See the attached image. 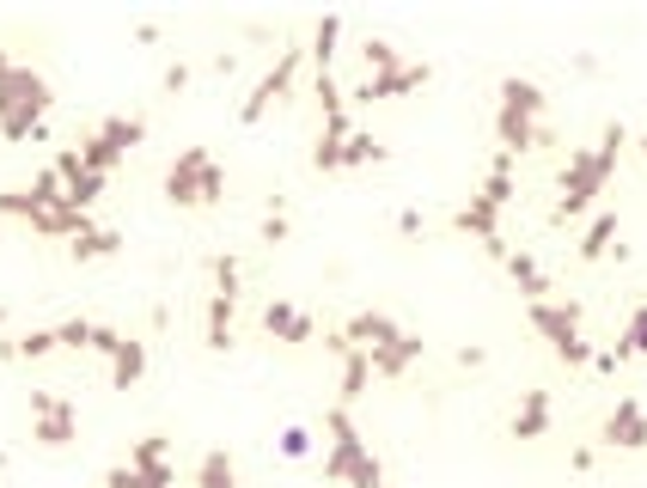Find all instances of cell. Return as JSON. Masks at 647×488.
I'll return each instance as SVG.
<instances>
[{
    "label": "cell",
    "instance_id": "cell-1",
    "mask_svg": "<svg viewBox=\"0 0 647 488\" xmlns=\"http://www.w3.org/2000/svg\"><path fill=\"white\" fill-rule=\"evenodd\" d=\"M623 147H630V129H623V122H605L599 147H574V152H569V166H562V183H556L550 227H569V220H581V213L593 208L605 190H611Z\"/></svg>",
    "mask_w": 647,
    "mask_h": 488
},
{
    "label": "cell",
    "instance_id": "cell-2",
    "mask_svg": "<svg viewBox=\"0 0 647 488\" xmlns=\"http://www.w3.org/2000/svg\"><path fill=\"white\" fill-rule=\"evenodd\" d=\"M56 105V91L37 68H0V141H44V117Z\"/></svg>",
    "mask_w": 647,
    "mask_h": 488
},
{
    "label": "cell",
    "instance_id": "cell-3",
    "mask_svg": "<svg viewBox=\"0 0 647 488\" xmlns=\"http://www.w3.org/2000/svg\"><path fill=\"white\" fill-rule=\"evenodd\" d=\"M324 434H330V446H324V476L342 488H386V464L373 457V446L361 440L355 415L342 410H324Z\"/></svg>",
    "mask_w": 647,
    "mask_h": 488
},
{
    "label": "cell",
    "instance_id": "cell-4",
    "mask_svg": "<svg viewBox=\"0 0 647 488\" xmlns=\"http://www.w3.org/2000/svg\"><path fill=\"white\" fill-rule=\"evenodd\" d=\"M544 110H550V98H544L538 80H525V74L501 80V105H495V141H501V152H513V159H520V152L538 147Z\"/></svg>",
    "mask_w": 647,
    "mask_h": 488
},
{
    "label": "cell",
    "instance_id": "cell-5",
    "mask_svg": "<svg viewBox=\"0 0 647 488\" xmlns=\"http://www.w3.org/2000/svg\"><path fill=\"white\" fill-rule=\"evenodd\" d=\"M166 202L171 208H220L227 202V171L208 147H184L166 171Z\"/></svg>",
    "mask_w": 647,
    "mask_h": 488
},
{
    "label": "cell",
    "instance_id": "cell-6",
    "mask_svg": "<svg viewBox=\"0 0 647 488\" xmlns=\"http://www.w3.org/2000/svg\"><path fill=\"white\" fill-rule=\"evenodd\" d=\"M525 318H532V330L550 342V354L562 366H593V342H586L581 318H586V305L581 300H538V305H525Z\"/></svg>",
    "mask_w": 647,
    "mask_h": 488
},
{
    "label": "cell",
    "instance_id": "cell-7",
    "mask_svg": "<svg viewBox=\"0 0 647 488\" xmlns=\"http://www.w3.org/2000/svg\"><path fill=\"white\" fill-rule=\"evenodd\" d=\"M300 68H306V49H300V44L276 49V68H269V74H263L257 86H251V98L239 105V122H245V129H257V122L269 117V110H276L293 86H300Z\"/></svg>",
    "mask_w": 647,
    "mask_h": 488
},
{
    "label": "cell",
    "instance_id": "cell-8",
    "mask_svg": "<svg viewBox=\"0 0 647 488\" xmlns=\"http://www.w3.org/2000/svg\"><path fill=\"white\" fill-rule=\"evenodd\" d=\"M32 440L44 452H62L80 440V403L62 391H32Z\"/></svg>",
    "mask_w": 647,
    "mask_h": 488
},
{
    "label": "cell",
    "instance_id": "cell-9",
    "mask_svg": "<svg viewBox=\"0 0 647 488\" xmlns=\"http://www.w3.org/2000/svg\"><path fill=\"white\" fill-rule=\"evenodd\" d=\"M599 446H611V452H647V410L635 396H617V410L599 427Z\"/></svg>",
    "mask_w": 647,
    "mask_h": 488
},
{
    "label": "cell",
    "instance_id": "cell-10",
    "mask_svg": "<svg viewBox=\"0 0 647 488\" xmlns=\"http://www.w3.org/2000/svg\"><path fill=\"white\" fill-rule=\"evenodd\" d=\"M428 80H434L428 61H410V68H398V74H386V80H361V86L349 91V105H379V98H403V91H422Z\"/></svg>",
    "mask_w": 647,
    "mask_h": 488
},
{
    "label": "cell",
    "instance_id": "cell-11",
    "mask_svg": "<svg viewBox=\"0 0 647 488\" xmlns=\"http://www.w3.org/2000/svg\"><path fill=\"white\" fill-rule=\"evenodd\" d=\"M263 330L276 335V342H288V349H300V342L318 335V324H312V312H300L293 300H269L263 305Z\"/></svg>",
    "mask_w": 647,
    "mask_h": 488
},
{
    "label": "cell",
    "instance_id": "cell-12",
    "mask_svg": "<svg viewBox=\"0 0 647 488\" xmlns=\"http://www.w3.org/2000/svg\"><path fill=\"white\" fill-rule=\"evenodd\" d=\"M342 335H349L361 354H379V349H391L403 330H398V318H386V312H373V305H367V312H355V318L342 324Z\"/></svg>",
    "mask_w": 647,
    "mask_h": 488
},
{
    "label": "cell",
    "instance_id": "cell-13",
    "mask_svg": "<svg viewBox=\"0 0 647 488\" xmlns=\"http://www.w3.org/2000/svg\"><path fill=\"white\" fill-rule=\"evenodd\" d=\"M550 422H556L550 391H520V410H513L508 434H513V440H544V434H550Z\"/></svg>",
    "mask_w": 647,
    "mask_h": 488
},
{
    "label": "cell",
    "instance_id": "cell-14",
    "mask_svg": "<svg viewBox=\"0 0 647 488\" xmlns=\"http://www.w3.org/2000/svg\"><path fill=\"white\" fill-rule=\"evenodd\" d=\"M422 354H428V342H422L416 330H403L398 342H391V349L367 354V361H373V379H403V373H410V366H416Z\"/></svg>",
    "mask_w": 647,
    "mask_h": 488
},
{
    "label": "cell",
    "instance_id": "cell-15",
    "mask_svg": "<svg viewBox=\"0 0 647 488\" xmlns=\"http://www.w3.org/2000/svg\"><path fill=\"white\" fill-rule=\"evenodd\" d=\"M452 227H459L464 239H483V244H495V239H501V208H495V202H483V196H471L459 213H452Z\"/></svg>",
    "mask_w": 647,
    "mask_h": 488
},
{
    "label": "cell",
    "instance_id": "cell-16",
    "mask_svg": "<svg viewBox=\"0 0 647 488\" xmlns=\"http://www.w3.org/2000/svg\"><path fill=\"white\" fill-rule=\"evenodd\" d=\"M508 274H513V288L525 293V305H538V300H550V274H544V263L532 257V251H508Z\"/></svg>",
    "mask_w": 647,
    "mask_h": 488
},
{
    "label": "cell",
    "instance_id": "cell-17",
    "mask_svg": "<svg viewBox=\"0 0 647 488\" xmlns=\"http://www.w3.org/2000/svg\"><path fill=\"white\" fill-rule=\"evenodd\" d=\"M232 312H239V300L208 293V312H202V349H208V354H227L232 349Z\"/></svg>",
    "mask_w": 647,
    "mask_h": 488
},
{
    "label": "cell",
    "instance_id": "cell-18",
    "mask_svg": "<svg viewBox=\"0 0 647 488\" xmlns=\"http://www.w3.org/2000/svg\"><path fill=\"white\" fill-rule=\"evenodd\" d=\"M141 379H147V342L123 335V342H117V354H110V385H117V391H135Z\"/></svg>",
    "mask_w": 647,
    "mask_h": 488
},
{
    "label": "cell",
    "instance_id": "cell-19",
    "mask_svg": "<svg viewBox=\"0 0 647 488\" xmlns=\"http://www.w3.org/2000/svg\"><path fill=\"white\" fill-rule=\"evenodd\" d=\"M337 44H342V19L324 13L318 25H312V44H306V61L318 74H337Z\"/></svg>",
    "mask_w": 647,
    "mask_h": 488
},
{
    "label": "cell",
    "instance_id": "cell-20",
    "mask_svg": "<svg viewBox=\"0 0 647 488\" xmlns=\"http://www.w3.org/2000/svg\"><path fill=\"white\" fill-rule=\"evenodd\" d=\"M123 251V232L117 227H86L74 244H68V257L74 263H105V257H117Z\"/></svg>",
    "mask_w": 647,
    "mask_h": 488
},
{
    "label": "cell",
    "instance_id": "cell-21",
    "mask_svg": "<svg viewBox=\"0 0 647 488\" xmlns=\"http://www.w3.org/2000/svg\"><path fill=\"white\" fill-rule=\"evenodd\" d=\"M196 488H239V464H232L227 446H208L196 457Z\"/></svg>",
    "mask_w": 647,
    "mask_h": 488
},
{
    "label": "cell",
    "instance_id": "cell-22",
    "mask_svg": "<svg viewBox=\"0 0 647 488\" xmlns=\"http://www.w3.org/2000/svg\"><path fill=\"white\" fill-rule=\"evenodd\" d=\"M391 147L386 141H373L367 129H349V141H342V171H361V166H386Z\"/></svg>",
    "mask_w": 647,
    "mask_h": 488
},
{
    "label": "cell",
    "instance_id": "cell-23",
    "mask_svg": "<svg viewBox=\"0 0 647 488\" xmlns=\"http://www.w3.org/2000/svg\"><path fill=\"white\" fill-rule=\"evenodd\" d=\"M611 251H617V213L605 208V213H593V227L581 239V263H605Z\"/></svg>",
    "mask_w": 647,
    "mask_h": 488
},
{
    "label": "cell",
    "instance_id": "cell-24",
    "mask_svg": "<svg viewBox=\"0 0 647 488\" xmlns=\"http://www.w3.org/2000/svg\"><path fill=\"white\" fill-rule=\"evenodd\" d=\"M98 135H105L110 147H117V152L129 159V152H135L141 141H147V117H105V122H98Z\"/></svg>",
    "mask_w": 647,
    "mask_h": 488
},
{
    "label": "cell",
    "instance_id": "cell-25",
    "mask_svg": "<svg viewBox=\"0 0 647 488\" xmlns=\"http://www.w3.org/2000/svg\"><path fill=\"white\" fill-rule=\"evenodd\" d=\"M367 385H373V361L361 349H349V354H342V410H349V403H361V396H367Z\"/></svg>",
    "mask_w": 647,
    "mask_h": 488
},
{
    "label": "cell",
    "instance_id": "cell-26",
    "mask_svg": "<svg viewBox=\"0 0 647 488\" xmlns=\"http://www.w3.org/2000/svg\"><path fill=\"white\" fill-rule=\"evenodd\" d=\"M361 61H367V80H386V74H398V68H410L403 49L386 44V37H367V44H361Z\"/></svg>",
    "mask_w": 647,
    "mask_h": 488
},
{
    "label": "cell",
    "instance_id": "cell-27",
    "mask_svg": "<svg viewBox=\"0 0 647 488\" xmlns=\"http://www.w3.org/2000/svg\"><path fill=\"white\" fill-rule=\"evenodd\" d=\"M611 354H617V366H623V361H642V354H647V305L635 312L630 324H623V335L611 342Z\"/></svg>",
    "mask_w": 647,
    "mask_h": 488
},
{
    "label": "cell",
    "instance_id": "cell-28",
    "mask_svg": "<svg viewBox=\"0 0 647 488\" xmlns=\"http://www.w3.org/2000/svg\"><path fill=\"white\" fill-rule=\"evenodd\" d=\"M288 196H269V208H263V227H257V239L276 251V244H288Z\"/></svg>",
    "mask_w": 647,
    "mask_h": 488
},
{
    "label": "cell",
    "instance_id": "cell-29",
    "mask_svg": "<svg viewBox=\"0 0 647 488\" xmlns=\"http://www.w3.org/2000/svg\"><path fill=\"white\" fill-rule=\"evenodd\" d=\"M208 269H215V293H220V300H239V288H245V269H239V257H232V251H220Z\"/></svg>",
    "mask_w": 647,
    "mask_h": 488
},
{
    "label": "cell",
    "instance_id": "cell-30",
    "mask_svg": "<svg viewBox=\"0 0 647 488\" xmlns=\"http://www.w3.org/2000/svg\"><path fill=\"white\" fill-rule=\"evenodd\" d=\"M171 446H166V434H141L135 446H129V464H135V471H154V464H171Z\"/></svg>",
    "mask_w": 647,
    "mask_h": 488
},
{
    "label": "cell",
    "instance_id": "cell-31",
    "mask_svg": "<svg viewBox=\"0 0 647 488\" xmlns=\"http://www.w3.org/2000/svg\"><path fill=\"white\" fill-rule=\"evenodd\" d=\"M56 349H62V342H56V330H25V335H13V354H19V361H49Z\"/></svg>",
    "mask_w": 647,
    "mask_h": 488
},
{
    "label": "cell",
    "instance_id": "cell-32",
    "mask_svg": "<svg viewBox=\"0 0 647 488\" xmlns=\"http://www.w3.org/2000/svg\"><path fill=\"white\" fill-rule=\"evenodd\" d=\"M93 335H98L93 318H68V324H56V342H62V349H74V354L93 349Z\"/></svg>",
    "mask_w": 647,
    "mask_h": 488
},
{
    "label": "cell",
    "instance_id": "cell-33",
    "mask_svg": "<svg viewBox=\"0 0 647 488\" xmlns=\"http://www.w3.org/2000/svg\"><path fill=\"white\" fill-rule=\"evenodd\" d=\"M98 196H105V178H93V171H80V178L68 183V208H80V213L93 208Z\"/></svg>",
    "mask_w": 647,
    "mask_h": 488
},
{
    "label": "cell",
    "instance_id": "cell-34",
    "mask_svg": "<svg viewBox=\"0 0 647 488\" xmlns=\"http://www.w3.org/2000/svg\"><path fill=\"white\" fill-rule=\"evenodd\" d=\"M281 457H306L312 452V427H300V422H293V427H281Z\"/></svg>",
    "mask_w": 647,
    "mask_h": 488
},
{
    "label": "cell",
    "instance_id": "cell-35",
    "mask_svg": "<svg viewBox=\"0 0 647 488\" xmlns=\"http://www.w3.org/2000/svg\"><path fill=\"white\" fill-rule=\"evenodd\" d=\"M159 91H166V98L190 91V61H184V56H178V61H166V74H159Z\"/></svg>",
    "mask_w": 647,
    "mask_h": 488
},
{
    "label": "cell",
    "instance_id": "cell-36",
    "mask_svg": "<svg viewBox=\"0 0 647 488\" xmlns=\"http://www.w3.org/2000/svg\"><path fill=\"white\" fill-rule=\"evenodd\" d=\"M98 488H147V483H141L135 464H110V471L98 476Z\"/></svg>",
    "mask_w": 647,
    "mask_h": 488
},
{
    "label": "cell",
    "instance_id": "cell-37",
    "mask_svg": "<svg viewBox=\"0 0 647 488\" xmlns=\"http://www.w3.org/2000/svg\"><path fill=\"white\" fill-rule=\"evenodd\" d=\"M398 232H403V239H422V232H428V220H422V208H403V213H398Z\"/></svg>",
    "mask_w": 647,
    "mask_h": 488
},
{
    "label": "cell",
    "instance_id": "cell-38",
    "mask_svg": "<svg viewBox=\"0 0 647 488\" xmlns=\"http://www.w3.org/2000/svg\"><path fill=\"white\" fill-rule=\"evenodd\" d=\"M141 483L147 488H178V471H171V464H154V471H141Z\"/></svg>",
    "mask_w": 647,
    "mask_h": 488
},
{
    "label": "cell",
    "instance_id": "cell-39",
    "mask_svg": "<svg viewBox=\"0 0 647 488\" xmlns=\"http://www.w3.org/2000/svg\"><path fill=\"white\" fill-rule=\"evenodd\" d=\"M459 366H464V373H477V366H489V349H477V342H464V349H459Z\"/></svg>",
    "mask_w": 647,
    "mask_h": 488
},
{
    "label": "cell",
    "instance_id": "cell-40",
    "mask_svg": "<svg viewBox=\"0 0 647 488\" xmlns=\"http://www.w3.org/2000/svg\"><path fill=\"white\" fill-rule=\"evenodd\" d=\"M593 464H599V452H593V446H574V452H569V471H593Z\"/></svg>",
    "mask_w": 647,
    "mask_h": 488
},
{
    "label": "cell",
    "instance_id": "cell-41",
    "mask_svg": "<svg viewBox=\"0 0 647 488\" xmlns=\"http://www.w3.org/2000/svg\"><path fill=\"white\" fill-rule=\"evenodd\" d=\"M0 68H13V56H7V49H0Z\"/></svg>",
    "mask_w": 647,
    "mask_h": 488
},
{
    "label": "cell",
    "instance_id": "cell-42",
    "mask_svg": "<svg viewBox=\"0 0 647 488\" xmlns=\"http://www.w3.org/2000/svg\"><path fill=\"white\" fill-rule=\"evenodd\" d=\"M635 147H642V159H647V135H642V141H635Z\"/></svg>",
    "mask_w": 647,
    "mask_h": 488
},
{
    "label": "cell",
    "instance_id": "cell-43",
    "mask_svg": "<svg viewBox=\"0 0 647 488\" xmlns=\"http://www.w3.org/2000/svg\"><path fill=\"white\" fill-rule=\"evenodd\" d=\"M0 330H7V305H0Z\"/></svg>",
    "mask_w": 647,
    "mask_h": 488
},
{
    "label": "cell",
    "instance_id": "cell-44",
    "mask_svg": "<svg viewBox=\"0 0 647 488\" xmlns=\"http://www.w3.org/2000/svg\"><path fill=\"white\" fill-rule=\"evenodd\" d=\"M0 476H7V452H0Z\"/></svg>",
    "mask_w": 647,
    "mask_h": 488
}]
</instances>
